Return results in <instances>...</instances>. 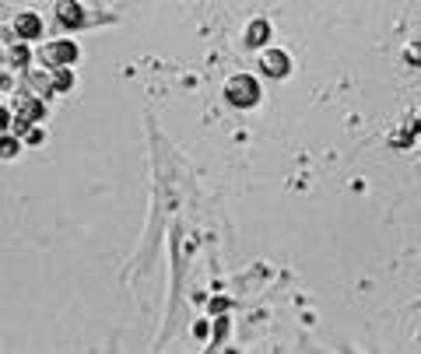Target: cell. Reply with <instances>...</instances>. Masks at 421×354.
<instances>
[{
    "instance_id": "cell-10",
    "label": "cell",
    "mask_w": 421,
    "mask_h": 354,
    "mask_svg": "<svg viewBox=\"0 0 421 354\" xmlns=\"http://www.w3.org/2000/svg\"><path fill=\"white\" fill-rule=\"evenodd\" d=\"M404 60H411L415 67H421V42H411V46H404Z\"/></svg>"
},
{
    "instance_id": "cell-5",
    "label": "cell",
    "mask_w": 421,
    "mask_h": 354,
    "mask_svg": "<svg viewBox=\"0 0 421 354\" xmlns=\"http://www.w3.org/2000/svg\"><path fill=\"white\" fill-rule=\"evenodd\" d=\"M57 18H60V25L64 28H81L85 25V7H81V0H57Z\"/></svg>"
},
{
    "instance_id": "cell-4",
    "label": "cell",
    "mask_w": 421,
    "mask_h": 354,
    "mask_svg": "<svg viewBox=\"0 0 421 354\" xmlns=\"http://www.w3.org/2000/svg\"><path fill=\"white\" fill-rule=\"evenodd\" d=\"M42 18L35 14V11H18L14 14V35L21 39V42H32V39H42Z\"/></svg>"
},
{
    "instance_id": "cell-11",
    "label": "cell",
    "mask_w": 421,
    "mask_h": 354,
    "mask_svg": "<svg viewBox=\"0 0 421 354\" xmlns=\"http://www.w3.org/2000/svg\"><path fill=\"white\" fill-rule=\"evenodd\" d=\"M11 119H14V112H11L7 105H0V134H7V130H11Z\"/></svg>"
},
{
    "instance_id": "cell-2",
    "label": "cell",
    "mask_w": 421,
    "mask_h": 354,
    "mask_svg": "<svg viewBox=\"0 0 421 354\" xmlns=\"http://www.w3.org/2000/svg\"><path fill=\"white\" fill-rule=\"evenodd\" d=\"M39 60H42L49 71H57V67H71V64L78 60V42H74V39H49V42L42 46Z\"/></svg>"
},
{
    "instance_id": "cell-7",
    "label": "cell",
    "mask_w": 421,
    "mask_h": 354,
    "mask_svg": "<svg viewBox=\"0 0 421 354\" xmlns=\"http://www.w3.org/2000/svg\"><path fill=\"white\" fill-rule=\"evenodd\" d=\"M49 85H53V91H71L74 88V71L71 67H57L49 74Z\"/></svg>"
},
{
    "instance_id": "cell-8",
    "label": "cell",
    "mask_w": 421,
    "mask_h": 354,
    "mask_svg": "<svg viewBox=\"0 0 421 354\" xmlns=\"http://www.w3.org/2000/svg\"><path fill=\"white\" fill-rule=\"evenodd\" d=\"M18 151H21V137H14L11 130L0 134V158H14Z\"/></svg>"
},
{
    "instance_id": "cell-6",
    "label": "cell",
    "mask_w": 421,
    "mask_h": 354,
    "mask_svg": "<svg viewBox=\"0 0 421 354\" xmlns=\"http://www.w3.org/2000/svg\"><path fill=\"white\" fill-rule=\"evenodd\" d=\"M267 39H271V21H263V18L249 21V28H246V46H249V49H267Z\"/></svg>"
},
{
    "instance_id": "cell-3",
    "label": "cell",
    "mask_w": 421,
    "mask_h": 354,
    "mask_svg": "<svg viewBox=\"0 0 421 354\" xmlns=\"http://www.w3.org/2000/svg\"><path fill=\"white\" fill-rule=\"evenodd\" d=\"M260 74H263L267 81L288 78V74H292V57H288L285 49H263V53H260Z\"/></svg>"
},
{
    "instance_id": "cell-12",
    "label": "cell",
    "mask_w": 421,
    "mask_h": 354,
    "mask_svg": "<svg viewBox=\"0 0 421 354\" xmlns=\"http://www.w3.org/2000/svg\"><path fill=\"white\" fill-rule=\"evenodd\" d=\"M11 60H14L18 67H25V60H28V49H25V46H18V49L11 53Z\"/></svg>"
},
{
    "instance_id": "cell-1",
    "label": "cell",
    "mask_w": 421,
    "mask_h": 354,
    "mask_svg": "<svg viewBox=\"0 0 421 354\" xmlns=\"http://www.w3.org/2000/svg\"><path fill=\"white\" fill-rule=\"evenodd\" d=\"M225 98H228V105H235V109H253V105H260L263 88H260V81H256L253 74H235V78L225 81Z\"/></svg>"
},
{
    "instance_id": "cell-9",
    "label": "cell",
    "mask_w": 421,
    "mask_h": 354,
    "mask_svg": "<svg viewBox=\"0 0 421 354\" xmlns=\"http://www.w3.org/2000/svg\"><path fill=\"white\" fill-rule=\"evenodd\" d=\"M46 141V130L39 126V123H32L25 134H21V144H28V148H35V144H42Z\"/></svg>"
}]
</instances>
